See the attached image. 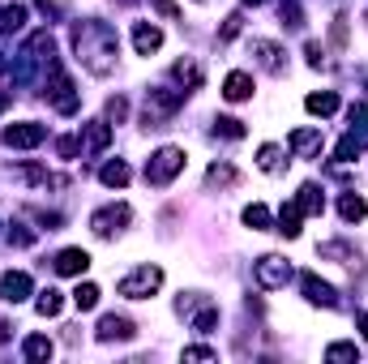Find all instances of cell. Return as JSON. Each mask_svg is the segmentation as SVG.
Wrapping results in <instances>:
<instances>
[{"label":"cell","mask_w":368,"mask_h":364,"mask_svg":"<svg viewBox=\"0 0 368 364\" xmlns=\"http://www.w3.org/2000/svg\"><path fill=\"white\" fill-rule=\"evenodd\" d=\"M73 47H77V61L94 77H103V73H112V65H116L120 39H116L112 26H103V22H82V26H73Z\"/></svg>","instance_id":"obj_1"},{"label":"cell","mask_w":368,"mask_h":364,"mask_svg":"<svg viewBox=\"0 0 368 364\" xmlns=\"http://www.w3.org/2000/svg\"><path fill=\"white\" fill-rule=\"evenodd\" d=\"M184 172V150L180 146H163V150H154V159L146 163V180L150 184H167Z\"/></svg>","instance_id":"obj_2"},{"label":"cell","mask_w":368,"mask_h":364,"mask_svg":"<svg viewBox=\"0 0 368 364\" xmlns=\"http://www.w3.org/2000/svg\"><path fill=\"white\" fill-rule=\"evenodd\" d=\"M159 287H163V270H159V266H137L133 275H125V279L116 283V291L129 296V300H146V296H154Z\"/></svg>","instance_id":"obj_3"},{"label":"cell","mask_w":368,"mask_h":364,"mask_svg":"<svg viewBox=\"0 0 368 364\" xmlns=\"http://www.w3.org/2000/svg\"><path fill=\"white\" fill-rule=\"evenodd\" d=\"M253 279H257V287H261V291H279V287H287V279H291V266L283 262L279 253H266V257H257Z\"/></svg>","instance_id":"obj_4"},{"label":"cell","mask_w":368,"mask_h":364,"mask_svg":"<svg viewBox=\"0 0 368 364\" xmlns=\"http://www.w3.org/2000/svg\"><path fill=\"white\" fill-rule=\"evenodd\" d=\"M129 219H133V211H129V206H103V211H94L90 227H94V236H116V232H120Z\"/></svg>","instance_id":"obj_5"},{"label":"cell","mask_w":368,"mask_h":364,"mask_svg":"<svg viewBox=\"0 0 368 364\" xmlns=\"http://www.w3.org/2000/svg\"><path fill=\"white\" fill-rule=\"evenodd\" d=\"M43 137H47V129L34 125V120H22V125H9V129H5V142L18 146V150H30V146H39Z\"/></svg>","instance_id":"obj_6"},{"label":"cell","mask_w":368,"mask_h":364,"mask_svg":"<svg viewBox=\"0 0 368 364\" xmlns=\"http://www.w3.org/2000/svg\"><path fill=\"white\" fill-rule=\"evenodd\" d=\"M26 296H30V275L9 270L5 279H0V300H5V304H22Z\"/></svg>","instance_id":"obj_7"},{"label":"cell","mask_w":368,"mask_h":364,"mask_svg":"<svg viewBox=\"0 0 368 364\" xmlns=\"http://www.w3.org/2000/svg\"><path fill=\"white\" fill-rule=\"evenodd\" d=\"M253 56L266 73H283V47L270 43V39H253Z\"/></svg>","instance_id":"obj_8"},{"label":"cell","mask_w":368,"mask_h":364,"mask_svg":"<svg viewBox=\"0 0 368 364\" xmlns=\"http://www.w3.org/2000/svg\"><path fill=\"white\" fill-rule=\"evenodd\" d=\"M133 47H137V56H150V51H159V47H163V30L150 26V22H137V26H133Z\"/></svg>","instance_id":"obj_9"},{"label":"cell","mask_w":368,"mask_h":364,"mask_svg":"<svg viewBox=\"0 0 368 364\" xmlns=\"http://www.w3.org/2000/svg\"><path fill=\"white\" fill-rule=\"evenodd\" d=\"M287 146L300 154V159H312V154L322 150V129H296V133L287 137Z\"/></svg>","instance_id":"obj_10"},{"label":"cell","mask_w":368,"mask_h":364,"mask_svg":"<svg viewBox=\"0 0 368 364\" xmlns=\"http://www.w3.org/2000/svg\"><path fill=\"white\" fill-rule=\"evenodd\" d=\"M300 283H304V296H308L312 304H326V308H334V304H338V296H334V287H330V283H322L317 275H304Z\"/></svg>","instance_id":"obj_11"},{"label":"cell","mask_w":368,"mask_h":364,"mask_svg":"<svg viewBox=\"0 0 368 364\" xmlns=\"http://www.w3.org/2000/svg\"><path fill=\"white\" fill-rule=\"evenodd\" d=\"M133 334H137V330H133V322H129V318L108 313V318L99 322V339H103V343H112V339H133Z\"/></svg>","instance_id":"obj_12"},{"label":"cell","mask_w":368,"mask_h":364,"mask_svg":"<svg viewBox=\"0 0 368 364\" xmlns=\"http://www.w3.org/2000/svg\"><path fill=\"white\" fill-rule=\"evenodd\" d=\"M86 266H90V253L86 249H65L56 257V275H86Z\"/></svg>","instance_id":"obj_13"},{"label":"cell","mask_w":368,"mask_h":364,"mask_svg":"<svg viewBox=\"0 0 368 364\" xmlns=\"http://www.w3.org/2000/svg\"><path fill=\"white\" fill-rule=\"evenodd\" d=\"M304 108H308L312 116H334V112H338V94H334V90H322V94H308V99H304Z\"/></svg>","instance_id":"obj_14"},{"label":"cell","mask_w":368,"mask_h":364,"mask_svg":"<svg viewBox=\"0 0 368 364\" xmlns=\"http://www.w3.org/2000/svg\"><path fill=\"white\" fill-rule=\"evenodd\" d=\"M223 94H227L231 103H244V99L253 94V77H248V73H227V82H223Z\"/></svg>","instance_id":"obj_15"},{"label":"cell","mask_w":368,"mask_h":364,"mask_svg":"<svg viewBox=\"0 0 368 364\" xmlns=\"http://www.w3.org/2000/svg\"><path fill=\"white\" fill-rule=\"evenodd\" d=\"M296 206H300V215H322V189L317 184H300V197H296Z\"/></svg>","instance_id":"obj_16"},{"label":"cell","mask_w":368,"mask_h":364,"mask_svg":"<svg viewBox=\"0 0 368 364\" xmlns=\"http://www.w3.org/2000/svg\"><path fill=\"white\" fill-rule=\"evenodd\" d=\"M26 26V5H9L0 9V34H18Z\"/></svg>","instance_id":"obj_17"},{"label":"cell","mask_w":368,"mask_h":364,"mask_svg":"<svg viewBox=\"0 0 368 364\" xmlns=\"http://www.w3.org/2000/svg\"><path fill=\"white\" fill-rule=\"evenodd\" d=\"M129 176H133V172H129V163H120V159H116V163H108V168L99 172V180L108 184V189H125V184H129Z\"/></svg>","instance_id":"obj_18"},{"label":"cell","mask_w":368,"mask_h":364,"mask_svg":"<svg viewBox=\"0 0 368 364\" xmlns=\"http://www.w3.org/2000/svg\"><path fill=\"white\" fill-rule=\"evenodd\" d=\"M338 215H343L347 223H360V219L368 215V206H364V197H355V193H343V201H338Z\"/></svg>","instance_id":"obj_19"},{"label":"cell","mask_w":368,"mask_h":364,"mask_svg":"<svg viewBox=\"0 0 368 364\" xmlns=\"http://www.w3.org/2000/svg\"><path fill=\"white\" fill-rule=\"evenodd\" d=\"M22 351H26V360H51V339H43V334H30L26 343H22Z\"/></svg>","instance_id":"obj_20"},{"label":"cell","mask_w":368,"mask_h":364,"mask_svg":"<svg viewBox=\"0 0 368 364\" xmlns=\"http://www.w3.org/2000/svg\"><path fill=\"white\" fill-rule=\"evenodd\" d=\"M34 308H39V313H43V318H56V313H61V308H65V300H61V291H51V287H47V291H39V300H34Z\"/></svg>","instance_id":"obj_21"},{"label":"cell","mask_w":368,"mask_h":364,"mask_svg":"<svg viewBox=\"0 0 368 364\" xmlns=\"http://www.w3.org/2000/svg\"><path fill=\"white\" fill-rule=\"evenodd\" d=\"M279 232H283L287 240L300 236V206H283V215H279Z\"/></svg>","instance_id":"obj_22"},{"label":"cell","mask_w":368,"mask_h":364,"mask_svg":"<svg viewBox=\"0 0 368 364\" xmlns=\"http://www.w3.org/2000/svg\"><path fill=\"white\" fill-rule=\"evenodd\" d=\"M73 304L82 308V313H90V308L99 304V287H94V283H77V287H73Z\"/></svg>","instance_id":"obj_23"},{"label":"cell","mask_w":368,"mask_h":364,"mask_svg":"<svg viewBox=\"0 0 368 364\" xmlns=\"http://www.w3.org/2000/svg\"><path fill=\"white\" fill-rule=\"evenodd\" d=\"M279 154H283V150H279L274 142H266V146L257 150V168H261V172H279V163H283Z\"/></svg>","instance_id":"obj_24"},{"label":"cell","mask_w":368,"mask_h":364,"mask_svg":"<svg viewBox=\"0 0 368 364\" xmlns=\"http://www.w3.org/2000/svg\"><path fill=\"white\" fill-rule=\"evenodd\" d=\"M355 154H364V133H347V137L338 142V159H343V163H351Z\"/></svg>","instance_id":"obj_25"},{"label":"cell","mask_w":368,"mask_h":364,"mask_svg":"<svg viewBox=\"0 0 368 364\" xmlns=\"http://www.w3.org/2000/svg\"><path fill=\"white\" fill-rule=\"evenodd\" d=\"M240 176H236V168H227V163H215V168H210L205 172V184L210 189H215V184H236Z\"/></svg>","instance_id":"obj_26"},{"label":"cell","mask_w":368,"mask_h":364,"mask_svg":"<svg viewBox=\"0 0 368 364\" xmlns=\"http://www.w3.org/2000/svg\"><path fill=\"white\" fill-rule=\"evenodd\" d=\"M244 223H248L253 232H266V227H270V211H266V206H248V211H244Z\"/></svg>","instance_id":"obj_27"},{"label":"cell","mask_w":368,"mask_h":364,"mask_svg":"<svg viewBox=\"0 0 368 364\" xmlns=\"http://www.w3.org/2000/svg\"><path fill=\"white\" fill-rule=\"evenodd\" d=\"M86 142H90V150H103V146L112 142V129L103 125V120H94V125H90V133H86Z\"/></svg>","instance_id":"obj_28"},{"label":"cell","mask_w":368,"mask_h":364,"mask_svg":"<svg viewBox=\"0 0 368 364\" xmlns=\"http://www.w3.org/2000/svg\"><path fill=\"white\" fill-rule=\"evenodd\" d=\"M326 360H360V347L355 343H330L326 347Z\"/></svg>","instance_id":"obj_29"},{"label":"cell","mask_w":368,"mask_h":364,"mask_svg":"<svg viewBox=\"0 0 368 364\" xmlns=\"http://www.w3.org/2000/svg\"><path fill=\"white\" fill-rule=\"evenodd\" d=\"M215 133H223V137H231V142H236V137H244V125H240V120H231V116H219V120H215Z\"/></svg>","instance_id":"obj_30"},{"label":"cell","mask_w":368,"mask_h":364,"mask_svg":"<svg viewBox=\"0 0 368 364\" xmlns=\"http://www.w3.org/2000/svg\"><path fill=\"white\" fill-rule=\"evenodd\" d=\"M215 322H219V308H201V313L193 318V330H201V334H205V330L215 326Z\"/></svg>","instance_id":"obj_31"},{"label":"cell","mask_w":368,"mask_h":364,"mask_svg":"<svg viewBox=\"0 0 368 364\" xmlns=\"http://www.w3.org/2000/svg\"><path fill=\"white\" fill-rule=\"evenodd\" d=\"M240 22H244V18H240V13H231V18H227V26L219 30V43H231V39L240 34Z\"/></svg>","instance_id":"obj_32"},{"label":"cell","mask_w":368,"mask_h":364,"mask_svg":"<svg viewBox=\"0 0 368 364\" xmlns=\"http://www.w3.org/2000/svg\"><path fill=\"white\" fill-rule=\"evenodd\" d=\"M56 150H61V159H77L82 142H77V137H61V142H56Z\"/></svg>","instance_id":"obj_33"},{"label":"cell","mask_w":368,"mask_h":364,"mask_svg":"<svg viewBox=\"0 0 368 364\" xmlns=\"http://www.w3.org/2000/svg\"><path fill=\"white\" fill-rule=\"evenodd\" d=\"M283 22H287V26H304V18H300V5H296V0H283Z\"/></svg>","instance_id":"obj_34"},{"label":"cell","mask_w":368,"mask_h":364,"mask_svg":"<svg viewBox=\"0 0 368 364\" xmlns=\"http://www.w3.org/2000/svg\"><path fill=\"white\" fill-rule=\"evenodd\" d=\"M108 116H112V120H125V116H129V103H125V99H112V103H108Z\"/></svg>","instance_id":"obj_35"},{"label":"cell","mask_w":368,"mask_h":364,"mask_svg":"<svg viewBox=\"0 0 368 364\" xmlns=\"http://www.w3.org/2000/svg\"><path fill=\"white\" fill-rule=\"evenodd\" d=\"M184 360H215L210 347H184Z\"/></svg>","instance_id":"obj_36"},{"label":"cell","mask_w":368,"mask_h":364,"mask_svg":"<svg viewBox=\"0 0 368 364\" xmlns=\"http://www.w3.org/2000/svg\"><path fill=\"white\" fill-rule=\"evenodd\" d=\"M355 326H360V334L368 339V313H360V318H355Z\"/></svg>","instance_id":"obj_37"},{"label":"cell","mask_w":368,"mask_h":364,"mask_svg":"<svg viewBox=\"0 0 368 364\" xmlns=\"http://www.w3.org/2000/svg\"><path fill=\"white\" fill-rule=\"evenodd\" d=\"M9 99H13L9 90H0V112H5V108H9Z\"/></svg>","instance_id":"obj_38"},{"label":"cell","mask_w":368,"mask_h":364,"mask_svg":"<svg viewBox=\"0 0 368 364\" xmlns=\"http://www.w3.org/2000/svg\"><path fill=\"white\" fill-rule=\"evenodd\" d=\"M244 5H266V0H244Z\"/></svg>","instance_id":"obj_39"},{"label":"cell","mask_w":368,"mask_h":364,"mask_svg":"<svg viewBox=\"0 0 368 364\" xmlns=\"http://www.w3.org/2000/svg\"><path fill=\"white\" fill-rule=\"evenodd\" d=\"M0 73H5V61H0Z\"/></svg>","instance_id":"obj_40"}]
</instances>
